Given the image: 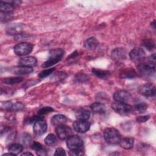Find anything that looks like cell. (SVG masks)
<instances>
[{
  "label": "cell",
  "instance_id": "obj_32",
  "mask_svg": "<svg viewBox=\"0 0 156 156\" xmlns=\"http://www.w3.org/2000/svg\"><path fill=\"white\" fill-rule=\"evenodd\" d=\"M53 110H54V109L51 107H44L40 108L38 111V115L41 116L43 115H45L52 112Z\"/></svg>",
  "mask_w": 156,
  "mask_h": 156
},
{
  "label": "cell",
  "instance_id": "obj_39",
  "mask_svg": "<svg viewBox=\"0 0 156 156\" xmlns=\"http://www.w3.org/2000/svg\"><path fill=\"white\" fill-rule=\"evenodd\" d=\"M149 119V115H145V116H138L136 119V122L141 123V122H144L147 121Z\"/></svg>",
  "mask_w": 156,
  "mask_h": 156
},
{
  "label": "cell",
  "instance_id": "obj_41",
  "mask_svg": "<svg viewBox=\"0 0 156 156\" xmlns=\"http://www.w3.org/2000/svg\"><path fill=\"white\" fill-rule=\"evenodd\" d=\"M36 153H37V155H39V156H45V155H47V151L43 147H42V148L36 151Z\"/></svg>",
  "mask_w": 156,
  "mask_h": 156
},
{
  "label": "cell",
  "instance_id": "obj_3",
  "mask_svg": "<svg viewBox=\"0 0 156 156\" xmlns=\"http://www.w3.org/2000/svg\"><path fill=\"white\" fill-rule=\"evenodd\" d=\"M33 49V44L28 42H21L14 46L15 53L19 56H24L30 54Z\"/></svg>",
  "mask_w": 156,
  "mask_h": 156
},
{
  "label": "cell",
  "instance_id": "obj_36",
  "mask_svg": "<svg viewBox=\"0 0 156 156\" xmlns=\"http://www.w3.org/2000/svg\"><path fill=\"white\" fill-rule=\"evenodd\" d=\"M147 60L149 62V65H150L151 66L155 68V54H153L152 55H151L148 58H147Z\"/></svg>",
  "mask_w": 156,
  "mask_h": 156
},
{
  "label": "cell",
  "instance_id": "obj_16",
  "mask_svg": "<svg viewBox=\"0 0 156 156\" xmlns=\"http://www.w3.org/2000/svg\"><path fill=\"white\" fill-rule=\"evenodd\" d=\"M19 65L32 67L37 63V59L35 57L32 56H29L21 58L19 62Z\"/></svg>",
  "mask_w": 156,
  "mask_h": 156
},
{
  "label": "cell",
  "instance_id": "obj_31",
  "mask_svg": "<svg viewBox=\"0 0 156 156\" xmlns=\"http://www.w3.org/2000/svg\"><path fill=\"white\" fill-rule=\"evenodd\" d=\"M54 70H55L54 68H49V69H44L43 71H41V72L38 74V77L39 78H41V79L45 78L46 77L50 75L51 73H52Z\"/></svg>",
  "mask_w": 156,
  "mask_h": 156
},
{
  "label": "cell",
  "instance_id": "obj_30",
  "mask_svg": "<svg viewBox=\"0 0 156 156\" xmlns=\"http://www.w3.org/2000/svg\"><path fill=\"white\" fill-rule=\"evenodd\" d=\"M1 21L2 22H7L12 20L13 17L12 12H1Z\"/></svg>",
  "mask_w": 156,
  "mask_h": 156
},
{
  "label": "cell",
  "instance_id": "obj_22",
  "mask_svg": "<svg viewBox=\"0 0 156 156\" xmlns=\"http://www.w3.org/2000/svg\"><path fill=\"white\" fill-rule=\"evenodd\" d=\"M21 25L19 24H14L10 27H9L7 30V33L9 35H17L21 33L22 30Z\"/></svg>",
  "mask_w": 156,
  "mask_h": 156
},
{
  "label": "cell",
  "instance_id": "obj_25",
  "mask_svg": "<svg viewBox=\"0 0 156 156\" xmlns=\"http://www.w3.org/2000/svg\"><path fill=\"white\" fill-rule=\"evenodd\" d=\"M14 7L8 2L7 1H1L0 2V10L1 12H12Z\"/></svg>",
  "mask_w": 156,
  "mask_h": 156
},
{
  "label": "cell",
  "instance_id": "obj_10",
  "mask_svg": "<svg viewBox=\"0 0 156 156\" xmlns=\"http://www.w3.org/2000/svg\"><path fill=\"white\" fill-rule=\"evenodd\" d=\"M139 93L146 97H152L155 94V87L152 83H145L138 88Z\"/></svg>",
  "mask_w": 156,
  "mask_h": 156
},
{
  "label": "cell",
  "instance_id": "obj_34",
  "mask_svg": "<svg viewBox=\"0 0 156 156\" xmlns=\"http://www.w3.org/2000/svg\"><path fill=\"white\" fill-rule=\"evenodd\" d=\"M22 141H23V143L24 145L26 146H28L29 144H30L31 141H32V138L30 136V135L29 134H24L23 136V139H22Z\"/></svg>",
  "mask_w": 156,
  "mask_h": 156
},
{
  "label": "cell",
  "instance_id": "obj_11",
  "mask_svg": "<svg viewBox=\"0 0 156 156\" xmlns=\"http://www.w3.org/2000/svg\"><path fill=\"white\" fill-rule=\"evenodd\" d=\"M91 124L87 120H77L73 124V129L77 132L85 133L87 132L90 127Z\"/></svg>",
  "mask_w": 156,
  "mask_h": 156
},
{
  "label": "cell",
  "instance_id": "obj_12",
  "mask_svg": "<svg viewBox=\"0 0 156 156\" xmlns=\"http://www.w3.org/2000/svg\"><path fill=\"white\" fill-rule=\"evenodd\" d=\"M131 98L130 94L126 91L119 90L115 92L113 94V99L116 102L127 103Z\"/></svg>",
  "mask_w": 156,
  "mask_h": 156
},
{
  "label": "cell",
  "instance_id": "obj_5",
  "mask_svg": "<svg viewBox=\"0 0 156 156\" xmlns=\"http://www.w3.org/2000/svg\"><path fill=\"white\" fill-rule=\"evenodd\" d=\"M83 145L82 140L77 135H71L66 140V146L70 150L82 149Z\"/></svg>",
  "mask_w": 156,
  "mask_h": 156
},
{
  "label": "cell",
  "instance_id": "obj_18",
  "mask_svg": "<svg viewBox=\"0 0 156 156\" xmlns=\"http://www.w3.org/2000/svg\"><path fill=\"white\" fill-rule=\"evenodd\" d=\"M67 121V118L65 115L58 114L53 116L51 119V122L52 126H58L64 124Z\"/></svg>",
  "mask_w": 156,
  "mask_h": 156
},
{
  "label": "cell",
  "instance_id": "obj_8",
  "mask_svg": "<svg viewBox=\"0 0 156 156\" xmlns=\"http://www.w3.org/2000/svg\"><path fill=\"white\" fill-rule=\"evenodd\" d=\"M129 57L134 62H141L146 58V54L143 49L135 48L130 52Z\"/></svg>",
  "mask_w": 156,
  "mask_h": 156
},
{
  "label": "cell",
  "instance_id": "obj_6",
  "mask_svg": "<svg viewBox=\"0 0 156 156\" xmlns=\"http://www.w3.org/2000/svg\"><path fill=\"white\" fill-rule=\"evenodd\" d=\"M137 70L142 76L145 77H152L154 76L155 73V68L151 66L148 64L146 65L144 63L138 65Z\"/></svg>",
  "mask_w": 156,
  "mask_h": 156
},
{
  "label": "cell",
  "instance_id": "obj_19",
  "mask_svg": "<svg viewBox=\"0 0 156 156\" xmlns=\"http://www.w3.org/2000/svg\"><path fill=\"white\" fill-rule=\"evenodd\" d=\"M120 146L125 149H130L133 147L134 144V140L132 138L126 137L121 138L119 143Z\"/></svg>",
  "mask_w": 156,
  "mask_h": 156
},
{
  "label": "cell",
  "instance_id": "obj_14",
  "mask_svg": "<svg viewBox=\"0 0 156 156\" xmlns=\"http://www.w3.org/2000/svg\"><path fill=\"white\" fill-rule=\"evenodd\" d=\"M32 71L33 68L32 67L21 65L15 66L12 69V72L16 75H27L30 74Z\"/></svg>",
  "mask_w": 156,
  "mask_h": 156
},
{
  "label": "cell",
  "instance_id": "obj_33",
  "mask_svg": "<svg viewBox=\"0 0 156 156\" xmlns=\"http://www.w3.org/2000/svg\"><path fill=\"white\" fill-rule=\"evenodd\" d=\"M134 107L138 112H142L145 111L147 108V104L144 102H138L135 105Z\"/></svg>",
  "mask_w": 156,
  "mask_h": 156
},
{
  "label": "cell",
  "instance_id": "obj_21",
  "mask_svg": "<svg viewBox=\"0 0 156 156\" xmlns=\"http://www.w3.org/2000/svg\"><path fill=\"white\" fill-rule=\"evenodd\" d=\"M90 107L93 112L97 113H104L105 110V105L101 102H94L91 105Z\"/></svg>",
  "mask_w": 156,
  "mask_h": 156
},
{
  "label": "cell",
  "instance_id": "obj_17",
  "mask_svg": "<svg viewBox=\"0 0 156 156\" xmlns=\"http://www.w3.org/2000/svg\"><path fill=\"white\" fill-rule=\"evenodd\" d=\"M119 76L121 79H133L136 76V72L132 68H128L122 70Z\"/></svg>",
  "mask_w": 156,
  "mask_h": 156
},
{
  "label": "cell",
  "instance_id": "obj_7",
  "mask_svg": "<svg viewBox=\"0 0 156 156\" xmlns=\"http://www.w3.org/2000/svg\"><path fill=\"white\" fill-rule=\"evenodd\" d=\"M55 133L59 139L65 140L66 138H68L72 135L73 131L69 126L62 124L57 126L55 129Z\"/></svg>",
  "mask_w": 156,
  "mask_h": 156
},
{
  "label": "cell",
  "instance_id": "obj_27",
  "mask_svg": "<svg viewBox=\"0 0 156 156\" xmlns=\"http://www.w3.org/2000/svg\"><path fill=\"white\" fill-rule=\"evenodd\" d=\"M44 142L46 144H47L49 146H54L57 143V138L54 134L50 133L45 138Z\"/></svg>",
  "mask_w": 156,
  "mask_h": 156
},
{
  "label": "cell",
  "instance_id": "obj_28",
  "mask_svg": "<svg viewBox=\"0 0 156 156\" xmlns=\"http://www.w3.org/2000/svg\"><path fill=\"white\" fill-rule=\"evenodd\" d=\"M142 45L149 51H151L155 47V42L151 38L144 39L142 41Z\"/></svg>",
  "mask_w": 156,
  "mask_h": 156
},
{
  "label": "cell",
  "instance_id": "obj_15",
  "mask_svg": "<svg viewBox=\"0 0 156 156\" xmlns=\"http://www.w3.org/2000/svg\"><path fill=\"white\" fill-rule=\"evenodd\" d=\"M75 116L79 120H87L90 116V112L87 108H80L76 111Z\"/></svg>",
  "mask_w": 156,
  "mask_h": 156
},
{
  "label": "cell",
  "instance_id": "obj_24",
  "mask_svg": "<svg viewBox=\"0 0 156 156\" xmlns=\"http://www.w3.org/2000/svg\"><path fill=\"white\" fill-rule=\"evenodd\" d=\"M8 150L9 152H11L14 155H16L23 151V147L21 144H13L9 146Z\"/></svg>",
  "mask_w": 156,
  "mask_h": 156
},
{
  "label": "cell",
  "instance_id": "obj_13",
  "mask_svg": "<svg viewBox=\"0 0 156 156\" xmlns=\"http://www.w3.org/2000/svg\"><path fill=\"white\" fill-rule=\"evenodd\" d=\"M111 56L115 61L118 62L126 58V51L121 48H115L112 51Z\"/></svg>",
  "mask_w": 156,
  "mask_h": 156
},
{
  "label": "cell",
  "instance_id": "obj_2",
  "mask_svg": "<svg viewBox=\"0 0 156 156\" xmlns=\"http://www.w3.org/2000/svg\"><path fill=\"white\" fill-rule=\"evenodd\" d=\"M104 137L106 142L111 144H118L121 140L119 132L115 128H107L105 129Z\"/></svg>",
  "mask_w": 156,
  "mask_h": 156
},
{
  "label": "cell",
  "instance_id": "obj_37",
  "mask_svg": "<svg viewBox=\"0 0 156 156\" xmlns=\"http://www.w3.org/2000/svg\"><path fill=\"white\" fill-rule=\"evenodd\" d=\"M69 154L70 155H74V156H78V155H82L83 154V151L81 149H74V150H70Z\"/></svg>",
  "mask_w": 156,
  "mask_h": 156
},
{
  "label": "cell",
  "instance_id": "obj_40",
  "mask_svg": "<svg viewBox=\"0 0 156 156\" xmlns=\"http://www.w3.org/2000/svg\"><path fill=\"white\" fill-rule=\"evenodd\" d=\"M31 147L32 149L35 150V151H37L41 148L43 147V146L40 143H38V142H34L32 145H31Z\"/></svg>",
  "mask_w": 156,
  "mask_h": 156
},
{
  "label": "cell",
  "instance_id": "obj_1",
  "mask_svg": "<svg viewBox=\"0 0 156 156\" xmlns=\"http://www.w3.org/2000/svg\"><path fill=\"white\" fill-rule=\"evenodd\" d=\"M63 55L64 50L62 48H55L51 49L49 53L48 59L42 64L41 67L46 68L56 64L62 59Z\"/></svg>",
  "mask_w": 156,
  "mask_h": 156
},
{
  "label": "cell",
  "instance_id": "obj_20",
  "mask_svg": "<svg viewBox=\"0 0 156 156\" xmlns=\"http://www.w3.org/2000/svg\"><path fill=\"white\" fill-rule=\"evenodd\" d=\"M99 44L98 40L94 37H90L86 40L84 43V46L90 50L95 49Z\"/></svg>",
  "mask_w": 156,
  "mask_h": 156
},
{
  "label": "cell",
  "instance_id": "obj_35",
  "mask_svg": "<svg viewBox=\"0 0 156 156\" xmlns=\"http://www.w3.org/2000/svg\"><path fill=\"white\" fill-rule=\"evenodd\" d=\"M29 37V36L26 34L20 33V34H18L15 35L14 38H15V40L16 41H22V40H24L27 38Z\"/></svg>",
  "mask_w": 156,
  "mask_h": 156
},
{
  "label": "cell",
  "instance_id": "obj_9",
  "mask_svg": "<svg viewBox=\"0 0 156 156\" xmlns=\"http://www.w3.org/2000/svg\"><path fill=\"white\" fill-rule=\"evenodd\" d=\"M34 132L37 136H40L44 134L47 130V124L45 120L42 118L37 119L34 124Z\"/></svg>",
  "mask_w": 156,
  "mask_h": 156
},
{
  "label": "cell",
  "instance_id": "obj_29",
  "mask_svg": "<svg viewBox=\"0 0 156 156\" xmlns=\"http://www.w3.org/2000/svg\"><path fill=\"white\" fill-rule=\"evenodd\" d=\"M24 108V105L21 102H16L14 104H12L9 110L13 112H18L22 110Z\"/></svg>",
  "mask_w": 156,
  "mask_h": 156
},
{
  "label": "cell",
  "instance_id": "obj_38",
  "mask_svg": "<svg viewBox=\"0 0 156 156\" xmlns=\"http://www.w3.org/2000/svg\"><path fill=\"white\" fill-rule=\"evenodd\" d=\"M54 155L55 156H63L66 155V152L65 150L62 147H58L56 149Z\"/></svg>",
  "mask_w": 156,
  "mask_h": 156
},
{
  "label": "cell",
  "instance_id": "obj_4",
  "mask_svg": "<svg viewBox=\"0 0 156 156\" xmlns=\"http://www.w3.org/2000/svg\"><path fill=\"white\" fill-rule=\"evenodd\" d=\"M112 108L117 113L121 115H126L131 112L132 107L127 103L123 102H115L112 105Z\"/></svg>",
  "mask_w": 156,
  "mask_h": 156
},
{
  "label": "cell",
  "instance_id": "obj_26",
  "mask_svg": "<svg viewBox=\"0 0 156 156\" xmlns=\"http://www.w3.org/2000/svg\"><path fill=\"white\" fill-rule=\"evenodd\" d=\"M23 78L21 77H5L3 79V82L5 84L13 85L18 83L22 82Z\"/></svg>",
  "mask_w": 156,
  "mask_h": 156
},
{
  "label": "cell",
  "instance_id": "obj_23",
  "mask_svg": "<svg viewBox=\"0 0 156 156\" xmlns=\"http://www.w3.org/2000/svg\"><path fill=\"white\" fill-rule=\"evenodd\" d=\"M93 74L96 76V77L100 78V79H107L110 76V72L105 70H102L99 69H96L93 68L91 70Z\"/></svg>",
  "mask_w": 156,
  "mask_h": 156
},
{
  "label": "cell",
  "instance_id": "obj_42",
  "mask_svg": "<svg viewBox=\"0 0 156 156\" xmlns=\"http://www.w3.org/2000/svg\"><path fill=\"white\" fill-rule=\"evenodd\" d=\"M21 155H33V154H32V153H30V152H24V153H23V154H21Z\"/></svg>",
  "mask_w": 156,
  "mask_h": 156
}]
</instances>
